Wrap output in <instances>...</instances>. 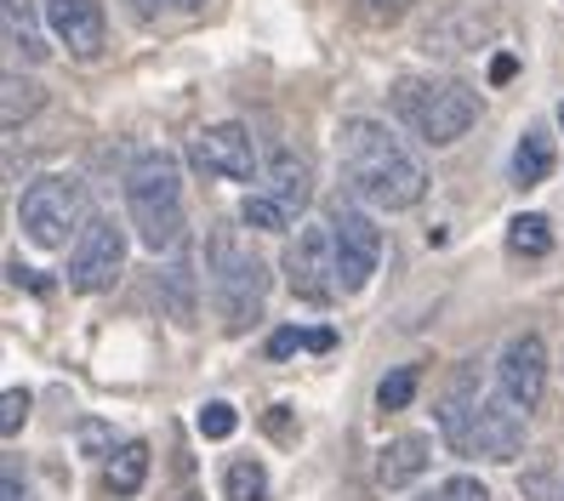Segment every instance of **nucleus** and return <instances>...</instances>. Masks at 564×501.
Returning <instances> with one entry per match:
<instances>
[{
  "label": "nucleus",
  "mask_w": 564,
  "mask_h": 501,
  "mask_svg": "<svg viewBox=\"0 0 564 501\" xmlns=\"http://www.w3.org/2000/svg\"><path fill=\"white\" fill-rule=\"evenodd\" d=\"M337 160H343V183L377 211H411L427 194V165L382 120H365V115L343 120Z\"/></svg>",
  "instance_id": "obj_1"
},
{
  "label": "nucleus",
  "mask_w": 564,
  "mask_h": 501,
  "mask_svg": "<svg viewBox=\"0 0 564 501\" xmlns=\"http://www.w3.org/2000/svg\"><path fill=\"white\" fill-rule=\"evenodd\" d=\"M206 262H212V296H217L223 330L246 337L262 319V308H269V262L240 240V228H212Z\"/></svg>",
  "instance_id": "obj_2"
},
{
  "label": "nucleus",
  "mask_w": 564,
  "mask_h": 501,
  "mask_svg": "<svg viewBox=\"0 0 564 501\" xmlns=\"http://www.w3.org/2000/svg\"><path fill=\"white\" fill-rule=\"evenodd\" d=\"M126 217L138 228V240L160 257L183 246V172L177 160L154 149L126 172Z\"/></svg>",
  "instance_id": "obj_3"
},
{
  "label": "nucleus",
  "mask_w": 564,
  "mask_h": 501,
  "mask_svg": "<svg viewBox=\"0 0 564 501\" xmlns=\"http://www.w3.org/2000/svg\"><path fill=\"white\" fill-rule=\"evenodd\" d=\"M393 115H400L427 149H451L456 138H468V126L479 120V97L462 80L405 75V80H393Z\"/></svg>",
  "instance_id": "obj_4"
},
{
  "label": "nucleus",
  "mask_w": 564,
  "mask_h": 501,
  "mask_svg": "<svg viewBox=\"0 0 564 501\" xmlns=\"http://www.w3.org/2000/svg\"><path fill=\"white\" fill-rule=\"evenodd\" d=\"M18 222H23V233H29V240H35L41 251L69 246V233H80V228L91 222V217H86V183L69 177V172L35 177V183L23 188Z\"/></svg>",
  "instance_id": "obj_5"
},
{
  "label": "nucleus",
  "mask_w": 564,
  "mask_h": 501,
  "mask_svg": "<svg viewBox=\"0 0 564 501\" xmlns=\"http://www.w3.org/2000/svg\"><path fill=\"white\" fill-rule=\"evenodd\" d=\"M285 285L296 303H337L343 280H337V246H330V222L325 228H296V240L285 246Z\"/></svg>",
  "instance_id": "obj_6"
},
{
  "label": "nucleus",
  "mask_w": 564,
  "mask_h": 501,
  "mask_svg": "<svg viewBox=\"0 0 564 501\" xmlns=\"http://www.w3.org/2000/svg\"><path fill=\"white\" fill-rule=\"evenodd\" d=\"M120 274H126V233H120L115 217H91L80 228L75 251H69V291L97 296V291H109Z\"/></svg>",
  "instance_id": "obj_7"
},
{
  "label": "nucleus",
  "mask_w": 564,
  "mask_h": 501,
  "mask_svg": "<svg viewBox=\"0 0 564 501\" xmlns=\"http://www.w3.org/2000/svg\"><path fill=\"white\" fill-rule=\"evenodd\" d=\"M330 246H337V280L348 296L371 285L377 262H382V228L371 222V211H359V206L330 211Z\"/></svg>",
  "instance_id": "obj_8"
},
{
  "label": "nucleus",
  "mask_w": 564,
  "mask_h": 501,
  "mask_svg": "<svg viewBox=\"0 0 564 501\" xmlns=\"http://www.w3.org/2000/svg\"><path fill=\"white\" fill-rule=\"evenodd\" d=\"M188 160H194V172H206V177L251 183V172H257V143H251L246 126L223 120V126H206L200 138L188 143Z\"/></svg>",
  "instance_id": "obj_9"
},
{
  "label": "nucleus",
  "mask_w": 564,
  "mask_h": 501,
  "mask_svg": "<svg viewBox=\"0 0 564 501\" xmlns=\"http://www.w3.org/2000/svg\"><path fill=\"white\" fill-rule=\"evenodd\" d=\"M496 388H502L519 411L542 405V388H547V342L536 337V330H524V337H513L502 348V359H496Z\"/></svg>",
  "instance_id": "obj_10"
},
{
  "label": "nucleus",
  "mask_w": 564,
  "mask_h": 501,
  "mask_svg": "<svg viewBox=\"0 0 564 501\" xmlns=\"http://www.w3.org/2000/svg\"><path fill=\"white\" fill-rule=\"evenodd\" d=\"M479 359H462L456 377L445 382V399H440V433L456 456H474V422H479Z\"/></svg>",
  "instance_id": "obj_11"
},
{
  "label": "nucleus",
  "mask_w": 564,
  "mask_h": 501,
  "mask_svg": "<svg viewBox=\"0 0 564 501\" xmlns=\"http://www.w3.org/2000/svg\"><path fill=\"white\" fill-rule=\"evenodd\" d=\"M519 450H524V411L513 405L502 388H496V393H485L479 422H474V456H485V461H513Z\"/></svg>",
  "instance_id": "obj_12"
},
{
  "label": "nucleus",
  "mask_w": 564,
  "mask_h": 501,
  "mask_svg": "<svg viewBox=\"0 0 564 501\" xmlns=\"http://www.w3.org/2000/svg\"><path fill=\"white\" fill-rule=\"evenodd\" d=\"M46 29L75 57H97V52H104V35H109L97 0H46Z\"/></svg>",
  "instance_id": "obj_13"
},
{
  "label": "nucleus",
  "mask_w": 564,
  "mask_h": 501,
  "mask_svg": "<svg viewBox=\"0 0 564 501\" xmlns=\"http://www.w3.org/2000/svg\"><path fill=\"white\" fill-rule=\"evenodd\" d=\"M269 194L280 199L291 217L308 211V199H314V165H308V154L274 149V154H269Z\"/></svg>",
  "instance_id": "obj_14"
},
{
  "label": "nucleus",
  "mask_w": 564,
  "mask_h": 501,
  "mask_svg": "<svg viewBox=\"0 0 564 501\" xmlns=\"http://www.w3.org/2000/svg\"><path fill=\"white\" fill-rule=\"evenodd\" d=\"M427 445L422 433H405V439H388L382 450H377V484L382 490H405L411 479H422L427 473Z\"/></svg>",
  "instance_id": "obj_15"
},
{
  "label": "nucleus",
  "mask_w": 564,
  "mask_h": 501,
  "mask_svg": "<svg viewBox=\"0 0 564 501\" xmlns=\"http://www.w3.org/2000/svg\"><path fill=\"white\" fill-rule=\"evenodd\" d=\"M0 35H7V52H18L23 63H41L52 46L41 35L35 0H0Z\"/></svg>",
  "instance_id": "obj_16"
},
{
  "label": "nucleus",
  "mask_w": 564,
  "mask_h": 501,
  "mask_svg": "<svg viewBox=\"0 0 564 501\" xmlns=\"http://www.w3.org/2000/svg\"><path fill=\"white\" fill-rule=\"evenodd\" d=\"M149 479V445L143 439H126L120 450H109V467H104V490L115 501H131Z\"/></svg>",
  "instance_id": "obj_17"
},
{
  "label": "nucleus",
  "mask_w": 564,
  "mask_h": 501,
  "mask_svg": "<svg viewBox=\"0 0 564 501\" xmlns=\"http://www.w3.org/2000/svg\"><path fill=\"white\" fill-rule=\"evenodd\" d=\"M553 138L547 131H524L519 138V149H513V183L519 188H536V183H547L553 177Z\"/></svg>",
  "instance_id": "obj_18"
},
{
  "label": "nucleus",
  "mask_w": 564,
  "mask_h": 501,
  "mask_svg": "<svg viewBox=\"0 0 564 501\" xmlns=\"http://www.w3.org/2000/svg\"><path fill=\"white\" fill-rule=\"evenodd\" d=\"M160 285H165V308H172V319L194 325V257H188V246H177V257H172V269L160 274Z\"/></svg>",
  "instance_id": "obj_19"
},
{
  "label": "nucleus",
  "mask_w": 564,
  "mask_h": 501,
  "mask_svg": "<svg viewBox=\"0 0 564 501\" xmlns=\"http://www.w3.org/2000/svg\"><path fill=\"white\" fill-rule=\"evenodd\" d=\"M508 251L513 257H547L553 251V222L542 211H524L508 222Z\"/></svg>",
  "instance_id": "obj_20"
},
{
  "label": "nucleus",
  "mask_w": 564,
  "mask_h": 501,
  "mask_svg": "<svg viewBox=\"0 0 564 501\" xmlns=\"http://www.w3.org/2000/svg\"><path fill=\"white\" fill-rule=\"evenodd\" d=\"M223 490H228V501H269V467H262V461H251V456L228 461Z\"/></svg>",
  "instance_id": "obj_21"
},
{
  "label": "nucleus",
  "mask_w": 564,
  "mask_h": 501,
  "mask_svg": "<svg viewBox=\"0 0 564 501\" xmlns=\"http://www.w3.org/2000/svg\"><path fill=\"white\" fill-rule=\"evenodd\" d=\"M0 91H7V97H0V120H7V131H18L29 115L41 109V86L23 80V75H7V80H0Z\"/></svg>",
  "instance_id": "obj_22"
},
{
  "label": "nucleus",
  "mask_w": 564,
  "mask_h": 501,
  "mask_svg": "<svg viewBox=\"0 0 564 501\" xmlns=\"http://www.w3.org/2000/svg\"><path fill=\"white\" fill-rule=\"evenodd\" d=\"M240 222L257 228V233H280V228L291 222V211L280 206L274 194H246V199H240Z\"/></svg>",
  "instance_id": "obj_23"
},
{
  "label": "nucleus",
  "mask_w": 564,
  "mask_h": 501,
  "mask_svg": "<svg viewBox=\"0 0 564 501\" xmlns=\"http://www.w3.org/2000/svg\"><path fill=\"white\" fill-rule=\"evenodd\" d=\"M416 388H422V371H416V364H400V371H388L377 382V405L382 411H405L411 399H416Z\"/></svg>",
  "instance_id": "obj_24"
},
{
  "label": "nucleus",
  "mask_w": 564,
  "mask_h": 501,
  "mask_svg": "<svg viewBox=\"0 0 564 501\" xmlns=\"http://www.w3.org/2000/svg\"><path fill=\"white\" fill-rule=\"evenodd\" d=\"M240 427L235 405H223V399H212V405H200V439H228V433Z\"/></svg>",
  "instance_id": "obj_25"
},
{
  "label": "nucleus",
  "mask_w": 564,
  "mask_h": 501,
  "mask_svg": "<svg viewBox=\"0 0 564 501\" xmlns=\"http://www.w3.org/2000/svg\"><path fill=\"white\" fill-rule=\"evenodd\" d=\"M23 422H29V393L7 388V399H0V439H18Z\"/></svg>",
  "instance_id": "obj_26"
},
{
  "label": "nucleus",
  "mask_w": 564,
  "mask_h": 501,
  "mask_svg": "<svg viewBox=\"0 0 564 501\" xmlns=\"http://www.w3.org/2000/svg\"><path fill=\"white\" fill-rule=\"evenodd\" d=\"M422 501H490V490L479 479H468V473H456V479H445L434 495H422Z\"/></svg>",
  "instance_id": "obj_27"
},
{
  "label": "nucleus",
  "mask_w": 564,
  "mask_h": 501,
  "mask_svg": "<svg viewBox=\"0 0 564 501\" xmlns=\"http://www.w3.org/2000/svg\"><path fill=\"white\" fill-rule=\"evenodd\" d=\"M131 12L149 23V18H160V12H206V0H131Z\"/></svg>",
  "instance_id": "obj_28"
},
{
  "label": "nucleus",
  "mask_w": 564,
  "mask_h": 501,
  "mask_svg": "<svg viewBox=\"0 0 564 501\" xmlns=\"http://www.w3.org/2000/svg\"><path fill=\"white\" fill-rule=\"evenodd\" d=\"M296 348H308V330H296V325H280L274 337H269V353L274 359H291Z\"/></svg>",
  "instance_id": "obj_29"
},
{
  "label": "nucleus",
  "mask_w": 564,
  "mask_h": 501,
  "mask_svg": "<svg viewBox=\"0 0 564 501\" xmlns=\"http://www.w3.org/2000/svg\"><path fill=\"white\" fill-rule=\"evenodd\" d=\"M513 75H519V57H513V52H496V57H490V86H508Z\"/></svg>",
  "instance_id": "obj_30"
},
{
  "label": "nucleus",
  "mask_w": 564,
  "mask_h": 501,
  "mask_svg": "<svg viewBox=\"0 0 564 501\" xmlns=\"http://www.w3.org/2000/svg\"><path fill=\"white\" fill-rule=\"evenodd\" d=\"M524 495H530V501H564V495L553 490L547 473H524Z\"/></svg>",
  "instance_id": "obj_31"
},
{
  "label": "nucleus",
  "mask_w": 564,
  "mask_h": 501,
  "mask_svg": "<svg viewBox=\"0 0 564 501\" xmlns=\"http://www.w3.org/2000/svg\"><path fill=\"white\" fill-rule=\"evenodd\" d=\"M269 433H274L280 445H291V439H296V427H291V411H285V405H274V411H269Z\"/></svg>",
  "instance_id": "obj_32"
},
{
  "label": "nucleus",
  "mask_w": 564,
  "mask_h": 501,
  "mask_svg": "<svg viewBox=\"0 0 564 501\" xmlns=\"http://www.w3.org/2000/svg\"><path fill=\"white\" fill-rule=\"evenodd\" d=\"M0 495H7V501H29V484H23L18 467H7V479H0Z\"/></svg>",
  "instance_id": "obj_33"
},
{
  "label": "nucleus",
  "mask_w": 564,
  "mask_h": 501,
  "mask_svg": "<svg viewBox=\"0 0 564 501\" xmlns=\"http://www.w3.org/2000/svg\"><path fill=\"white\" fill-rule=\"evenodd\" d=\"M7 274H12L18 285H35V291H46V280H41L35 269H23V262H7Z\"/></svg>",
  "instance_id": "obj_34"
},
{
  "label": "nucleus",
  "mask_w": 564,
  "mask_h": 501,
  "mask_svg": "<svg viewBox=\"0 0 564 501\" xmlns=\"http://www.w3.org/2000/svg\"><path fill=\"white\" fill-rule=\"evenodd\" d=\"M308 348H314V353H330V348H337V330H325V325L308 330Z\"/></svg>",
  "instance_id": "obj_35"
},
{
  "label": "nucleus",
  "mask_w": 564,
  "mask_h": 501,
  "mask_svg": "<svg viewBox=\"0 0 564 501\" xmlns=\"http://www.w3.org/2000/svg\"><path fill=\"white\" fill-rule=\"evenodd\" d=\"M405 7H411V0H371V12H377V18H400Z\"/></svg>",
  "instance_id": "obj_36"
},
{
  "label": "nucleus",
  "mask_w": 564,
  "mask_h": 501,
  "mask_svg": "<svg viewBox=\"0 0 564 501\" xmlns=\"http://www.w3.org/2000/svg\"><path fill=\"white\" fill-rule=\"evenodd\" d=\"M104 439H109V433L97 427V422H86V427H80V445H86V450H97V445H104Z\"/></svg>",
  "instance_id": "obj_37"
},
{
  "label": "nucleus",
  "mask_w": 564,
  "mask_h": 501,
  "mask_svg": "<svg viewBox=\"0 0 564 501\" xmlns=\"http://www.w3.org/2000/svg\"><path fill=\"white\" fill-rule=\"evenodd\" d=\"M183 501H206V495H183Z\"/></svg>",
  "instance_id": "obj_38"
},
{
  "label": "nucleus",
  "mask_w": 564,
  "mask_h": 501,
  "mask_svg": "<svg viewBox=\"0 0 564 501\" xmlns=\"http://www.w3.org/2000/svg\"><path fill=\"white\" fill-rule=\"evenodd\" d=\"M558 126H564V104H558Z\"/></svg>",
  "instance_id": "obj_39"
}]
</instances>
